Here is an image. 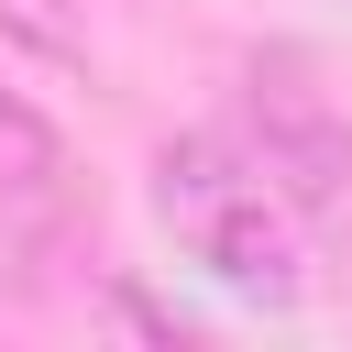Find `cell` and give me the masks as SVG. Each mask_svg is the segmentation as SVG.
<instances>
[{"label":"cell","instance_id":"cell-1","mask_svg":"<svg viewBox=\"0 0 352 352\" xmlns=\"http://www.w3.org/2000/svg\"><path fill=\"white\" fill-rule=\"evenodd\" d=\"M154 209H165L176 253H187L209 286H231V297H253V308H297V286H308L297 198H286L231 132H176V143L154 154Z\"/></svg>","mask_w":352,"mask_h":352},{"label":"cell","instance_id":"cell-2","mask_svg":"<svg viewBox=\"0 0 352 352\" xmlns=\"http://www.w3.org/2000/svg\"><path fill=\"white\" fill-rule=\"evenodd\" d=\"M253 110H242V154L297 198V209H330L341 187H352V121L308 88V66L297 55H253Z\"/></svg>","mask_w":352,"mask_h":352},{"label":"cell","instance_id":"cell-3","mask_svg":"<svg viewBox=\"0 0 352 352\" xmlns=\"http://www.w3.org/2000/svg\"><path fill=\"white\" fill-rule=\"evenodd\" d=\"M66 209H77V165H66L55 121L22 88H0V231H55Z\"/></svg>","mask_w":352,"mask_h":352}]
</instances>
